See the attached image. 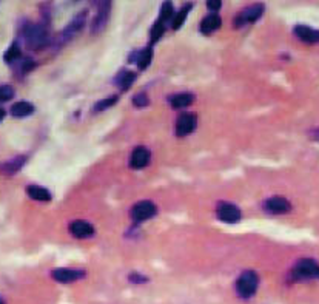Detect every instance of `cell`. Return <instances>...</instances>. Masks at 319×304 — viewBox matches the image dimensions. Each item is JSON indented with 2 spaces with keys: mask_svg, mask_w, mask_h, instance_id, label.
Masks as SVG:
<instances>
[{
  "mask_svg": "<svg viewBox=\"0 0 319 304\" xmlns=\"http://www.w3.org/2000/svg\"><path fill=\"white\" fill-rule=\"evenodd\" d=\"M0 304H5V301H4L2 298H0Z\"/></svg>",
  "mask_w": 319,
  "mask_h": 304,
  "instance_id": "29",
  "label": "cell"
},
{
  "mask_svg": "<svg viewBox=\"0 0 319 304\" xmlns=\"http://www.w3.org/2000/svg\"><path fill=\"white\" fill-rule=\"evenodd\" d=\"M264 13V7L262 5H252L249 8H245L241 14L236 17V26H242L245 23H253L256 22Z\"/></svg>",
  "mask_w": 319,
  "mask_h": 304,
  "instance_id": "5",
  "label": "cell"
},
{
  "mask_svg": "<svg viewBox=\"0 0 319 304\" xmlns=\"http://www.w3.org/2000/svg\"><path fill=\"white\" fill-rule=\"evenodd\" d=\"M69 230L76 238H90L94 235V227L87 221H74Z\"/></svg>",
  "mask_w": 319,
  "mask_h": 304,
  "instance_id": "8",
  "label": "cell"
},
{
  "mask_svg": "<svg viewBox=\"0 0 319 304\" xmlns=\"http://www.w3.org/2000/svg\"><path fill=\"white\" fill-rule=\"evenodd\" d=\"M84 277L82 271H74V269H56L53 271V278L60 283H71Z\"/></svg>",
  "mask_w": 319,
  "mask_h": 304,
  "instance_id": "12",
  "label": "cell"
},
{
  "mask_svg": "<svg viewBox=\"0 0 319 304\" xmlns=\"http://www.w3.org/2000/svg\"><path fill=\"white\" fill-rule=\"evenodd\" d=\"M317 277H319V274H317Z\"/></svg>",
  "mask_w": 319,
  "mask_h": 304,
  "instance_id": "30",
  "label": "cell"
},
{
  "mask_svg": "<svg viewBox=\"0 0 319 304\" xmlns=\"http://www.w3.org/2000/svg\"><path fill=\"white\" fill-rule=\"evenodd\" d=\"M133 102H134V105H136V107H145V105L148 104V97H147V94H145V93H139V94H136V96H134Z\"/></svg>",
  "mask_w": 319,
  "mask_h": 304,
  "instance_id": "26",
  "label": "cell"
},
{
  "mask_svg": "<svg viewBox=\"0 0 319 304\" xmlns=\"http://www.w3.org/2000/svg\"><path fill=\"white\" fill-rule=\"evenodd\" d=\"M151 62V50L150 48H145L139 53V57H137V63H139V68L140 70H145Z\"/></svg>",
  "mask_w": 319,
  "mask_h": 304,
  "instance_id": "20",
  "label": "cell"
},
{
  "mask_svg": "<svg viewBox=\"0 0 319 304\" xmlns=\"http://www.w3.org/2000/svg\"><path fill=\"white\" fill-rule=\"evenodd\" d=\"M265 209H267L270 213L282 215V213H287V212L292 209V206H290V202H289L286 198H282V196H273V198H270V199L265 202Z\"/></svg>",
  "mask_w": 319,
  "mask_h": 304,
  "instance_id": "7",
  "label": "cell"
},
{
  "mask_svg": "<svg viewBox=\"0 0 319 304\" xmlns=\"http://www.w3.org/2000/svg\"><path fill=\"white\" fill-rule=\"evenodd\" d=\"M28 195L36 199V201H50L51 199V193L48 192L47 188L44 187H39V185H29L28 187Z\"/></svg>",
  "mask_w": 319,
  "mask_h": 304,
  "instance_id": "14",
  "label": "cell"
},
{
  "mask_svg": "<svg viewBox=\"0 0 319 304\" xmlns=\"http://www.w3.org/2000/svg\"><path fill=\"white\" fill-rule=\"evenodd\" d=\"M136 79V74L134 73H122L121 76H119V84H121L122 90H127Z\"/></svg>",
  "mask_w": 319,
  "mask_h": 304,
  "instance_id": "21",
  "label": "cell"
},
{
  "mask_svg": "<svg viewBox=\"0 0 319 304\" xmlns=\"http://www.w3.org/2000/svg\"><path fill=\"white\" fill-rule=\"evenodd\" d=\"M32 111H34V107L29 102H17L11 107V115L16 118L29 116V115H32Z\"/></svg>",
  "mask_w": 319,
  "mask_h": 304,
  "instance_id": "15",
  "label": "cell"
},
{
  "mask_svg": "<svg viewBox=\"0 0 319 304\" xmlns=\"http://www.w3.org/2000/svg\"><path fill=\"white\" fill-rule=\"evenodd\" d=\"M207 8L216 13V11L221 8V2H208V4H207Z\"/></svg>",
  "mask_w": 319,
  "mask_h": 304,
  "instance_id": "27",
  "label": "cell"
},
{
  "mask_svg": "<svg viewBox=\"0 0 319 304\" xmlns=\"http://www.w3.org/2000/svg\"><path fill=\"white\" fill-rule=\"evenodd\" d=\"M190 8H191V5H185V7L179 11V14H176V17L173 19V23H171L173 29H179V28L184 25V22H185V19H187V16H188Z\"/></svg>",
  "mask_w": 319,
  "mask_h": 304,
  "instance_id": "17",
  "label": "cell"
},
{
  "mask_svg": "<svg viewBox=\"0 0 319 304\" xmlns=\"http://www.w3.org/2000/svg\"><path fill=\"white\" fill-rule=\"evenodd\" d=\"M25 41L29 48L39 50L48 44V32L42 25L31 23L25 28Z\"/></svg>",
  "mask_w": 319,
  "mask_h": 304,
  "instance_id": "1",
  "label": "cell"
},
{
  "mask_svg": "<svg viewBox=\"0 0 319 304\" xmlns=\"http://www.w3.org/2000/svg\"><path fill=\"white\" fill-rule=\"evenodd\" d=\"M107 16H108V11H105V5H103V8L99 11V16H97L96 20H94L93 31H99L100 28H103V25H105V22H107Z\"/></svg>",
  "mask_w": 319,
  "mask_h": 304,
  "instance_id": "22",
  "label": "cell"
},
{
  "mask_svg": "<svg viewBox=\"0 0 319 304\" xmlns=\"http://www.w3.org/2000/svg\"><path fill=\"white\" fill-rule=\"evenodd\" d=\"M218 216L224 222H237L241 219V210L233 204L224 202L218 207Z\"/></svg>",
  "mask_w": 319,
  "mask_h": 304,
  "instance_id": "6",
  "label": "cell"
},
{
  "mask_svg": "<svg viewBox=\"0 0 319 304\" xmlns=\"http://www.w3.org/2000/svg\"><path fill=\"white\" fill-rule=\"evenodd\" d=\"M116 102H117V96H111V97H108V99H105V100H100V102L96 105V111H97V113H99V111H103V110L113 107Z\"/></svg>",
  "mask_w": 319,
  "mask_h": 304,
  "instance_id": "25",
  "label": "cell"
},
{
  "mask_svg": "<svg viewBox=\"0 0 319 304\" xmlns=\"http://www.w3.org/2000/svg\"><path fill=\"white\" fill-rule=\"evenodd\" d=\"M13 96H14V90L10 85H0V102H7L13 99Z\"/></svg>",
  "mask_w": 319,
  "mask_h": 304,
  "instance_id": "24",
  "label": "cell"
},
{
  "mask_svg": "<svg viewBox=\"0 0 319 304\" xmlns=\"http://www.w3.org/2000/svg\"><path fill=\"white\" fill-rule=\"evenodd\" d=\"M131 167L133 168H144L150 162V151L145 147H137L134 148L131 155Z\"/></svg>",
  "mask_w": 319,
  "mask_h": 304,
  "instance_id": "11",
  "label": "cell"
},
{
  "mask_svg": "<svg viewBox=\"0 0 319 304\" xmlns=\"http://www.w3.org/2000/svg\"><path fill=\"white\" fill-rule=\"evenodd\" d=\"M164 29H165V25L161 23V22H156L153 29H151V41L153 42H157L159 39H161V36L164 34Z\"/></svg>",
  "mask_w": 319,
  "mask_h": 304,
  "instance_id": "23",
  "label": "cell"
},
{
  "mask_svg": "<svg viewBox=\"0 0 319 304\" xmlns=\"http://www.w3.org/2000/svg\"><path fill=\"white\" fill-rule=\"evenodd\" d=\"M4 118H5V110H4V108H0V122L4 121Z\"/></svg>",
  "mask_w": 319,
  "mask_h": 304,
  "instance_id": "28",
  "label": "cell"
},
{
  "mask_svg": "<svg viewBox=\"0 0 319 304\" xmlns=\"http://www.w3.org/2000/svg\"><path fill=\"white\" fill-rule=\"evenodd\" d=\"M171 107L173 108H185L193 102V94L188 93H181V94H174L170 97Z\"/></svg>",
  "mask_w": 319,
  "mask_h": 304,
  "instance_id": "16",
  "label": "cell"
},
{
  "mask_svg": "<svg viewBox=\"0 0 319 304\" xmlns=\"http://www.w3.org/2000/svg\"><path fill=\"white\" fill-rule=\"evenodd\" d=\"M221 23H222V20H221V17H219L218 14H210V16H207V17L202 20V23H201V31L205 32V34H210V32L216 31V29L221 26Z\"/></svg>",
  "mask_w": 319,
  "mask_h": 304,
  "instance_id": "13",
  "label": "cell"
},
{
  "mask_svg": "<svg viewBox=\"0 0 319 304\" xmlns=\"http://www.w3.org/2000/svg\"><path fill=\"white\" fill-rule=\"evenodd\" d=\"M19 57H20V47H19L17 44H13V45L7 50V53H5V56H4L5 62H8V63L16 62Z\"/></svg>",
  "mask_w": 319,
  "mask_h": 304,
  "instance_id": "18",
  "label": "cell"
},
{
  "mask_svg": "<svg viewBox=\"0 0 319 304\" xmlns=\"http://www.w3.org/2000/svg\"><path fill=\"white\" fill-rule=\"evenodd\" d=\"M295 34L299 41L302 42H307V44H317L319 42V31L317 29H313V28H308V26H304V25H298L295 28Z\"/></svg>",
  "mask_w": 319,
  "mask_h": 304,
  "instance_id": "9",
  "label": "cell"
},
{
  "mask_svg": "<svg viewBox=\"0 0 319 304\" xmlns=\"http://www.w3.org/2000/svg\"><path fill=\"white\" fill-rule=\"evenodd\" d=\"M194 128H196V116H193V115H182L178 119V125H176L178 136H185V134L191 133Z\"/></svg>",
  "mask_w": 319,
  "mask_h": 304,
  "instance_id": "10",
  "label": "cell"
},
{
  "mask_svg": "<svg viewBox=\"0 0 319 304\" xmlns=\"http://www.w3.org/2000/svg\"><path fill=\"white\" fill-rule=\"evenodd\" d=\"M258 284H259L258 275L255 272H245L239 277L236 283V290L242 298H250L256 293Z\"/></svg>",
  "mask_w": 319,
  "mask_h": 304,
  "instance_id": "2",
  "label": "cell"
},
{
  "mask_svg": "<svg viewBox=\"0 0 319 304\" xmlns=\"http://www.w3.org/2000/svg\"><path fill=\"white\" fill-rule=\"evenodd\" d=\"M319 274V267L313 259H301L293 269V277L298 280L302 278H313Z\"/></svg>",
  "mask_w": 319,
  "mask_h": 304,
  "instance_id": "3",
  "label": "cell"
},
{
  "mask_svg": "<svg viewBox=\"0 0 319 304\" xmlns=\"http://www.w3.org/2000/svg\"><path fill=\"white\" fill-rule=\"evenodd\" d=\"M173 5L170 2L164 4L162 5V10H161V14H159V20L157 22H161V23H167V20H170L173 17Z\"/></svg>",
  "mask_w": 319,
  "mask_h": 304,
  "instance_id": "19",
  "label": "cell"
},
{
  "mask_svg": "<svg viewBox=\"0 0 319 304\" xmlns=\"http://www.w3.org/2000/svg\"><path fill=\"white\" fill-rule=\"evenodd\" d=\"M154 215H156V206L150 201H140L131 210V218L136 222H144Z\"/></svg>",
  "mask_w": 319,
  "mask_h": 304,
  "instance_id": "4",
  "label": "cell"
}]
</instances>
